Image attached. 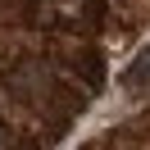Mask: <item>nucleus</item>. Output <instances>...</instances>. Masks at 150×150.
<instances>
[{
  "label": "nucleus",
  "mask_w": 150,
  "mask_h": 150,
  "mask_svg": "<svg viewBox=\"0 0 150 150\" xmlns=\"http://www.w3.org/2000/svg\"><path fill=\"white\" fill-rule=\"evenodd\" d=\"M132 82H150V55H141V64L132 68Z\"/></svg>",
  "instance_id": "1"
}]
</instances>
